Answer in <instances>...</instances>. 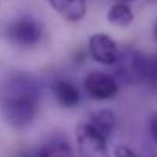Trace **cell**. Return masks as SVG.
Masks as SVG:
<instances>
[{"mask_svg": "<svg viewBox=\"0 0 157 157\" xmlns=\"http://www.w3.org/2000/svg\"><path fill=\"white\" fill-rule=\"evenodd\" d=\"M40 87L28 75H17L6 82L2 93V111L5 121L14 128L28 127L38 110Z\"/></svg>", "mask_w": 157, "mask_h": 157, "instance_id": "1", "label": "cell"}, {"mask_svg": "<svg viewBox=\"0 0 157 157\" xmlns=\"http://www.w3.org/2000/svg\"><path fill=\"white\" fill-rule=\"evenodd\" d=\"M145 63H147V55H144L134 48H124L122 51H119L117 59L113 66L116 75L124 82L136 84L144 81Z\"/></svg>", "mask_w": 157, "mask_h": 157, "instance_id": "2", "label": "cell"}, {"mask_svg": "<svg viewBox=\"0 0 157 157\" xmlns=\"http://www.w3.org/2000/svg\"><path fill=\"white\" fill-rule=\"evenodd\" d=\"M76 144L81 157H108L107 137L89 122L76 127Z\"/></svg>", "mask_w": 157, "mask_h": 157, "instance_id": "3", "label": "cell"}, {"mask_svg": "<svg viewBox=\"0 0 157 157\" xmlns=\"http://www.w3.org/2000/svg\"><path fill=\"white\" fill-rule=\"evenodd\" d=\"M8 35L15 44L23 46V48H31V46H35L41 40L43 28L37 20L31 17H23V18L15 20L9 26Z\"/></svg>", "mask_w": 157, "mask_h": 157, "instance_id": "4", "label": "cell"}, {"mask_svg": "<svg viewBox=\"0 0 157 157\" xmlns=\"http://www.w3.org/2000/svg\"><path fill=\"white\" fill-rule=\"evenodd\" d=\"M84 89L92 98L101 99V101L114 98L119 90L117 82L114 81L113 76L107 75L104 72H96V70L87 73L84 79Z\"/></svg>", "mask_w": 157, "mask_h": 157, "instance_id": "5", "label": "cell"}, {"mask_svg": "<svg viewBox=\"0 0 157 157\" xmlns=\"http://www.w3.org/2000/svg\"><path fill=\"white\" fill-rule=\"evenodd\" d=\"M89 51L96 63H101L104 66H113L119 55V49L116 43L104 34H93L90 37Z\"/></svg>", "mask_w": 157, "mask_h": 157, "instance_id": "6", "label": "cell"}, {"mask_svg": "<svg viewBox=\"0 0 157 157\" xmlns=\"http://www.w3.org/2000/svg\"><path fill=\"white\" fill-rule=\"evenodd\" d=\"M49 3L67 21H79L87 11L86 0H49Z\"/></svg>", "mask_w": 157, "mask_h": 157, "instance_id": "7", "label": "cell"}, {"mask_svg": "<svg viewBox=\"0 0 157 157\" xmlns=\"http://www.w3.org/2000/svg\"><path fill=\"white\" fill-rule=\"evenodd\" d=\"M53 95L56 98V101L66 108H72L76 107L79 102V92L76 89L75 84L66 81V79H59L52 86Z\"/></svg>", "mask_w": 157, "mask_h": 157, "instance_id": "8", "label": "cell"}, {"mask_svg": "<svg viewBox=\"0 0 157 157\" xmlns=\"http://www.w3.org/2000/svg\"><path fill=\"white\" fill-rule=\"evenodd\" d=\"M92 127H95L102 136H105L107 139L113 134V130H114V113L110 111V110H98V111H93L90 116H89V121H87Z\"/></svg>", "mask_w": 157, "mask_h": 157, "instance_id": "9", "label": "cell"}, {"mask_svg": "<svg viewBox=\"0 0 157 157\" xmlns=\"http://www.w3.org/2000/svg\"><path fill=\"white\" fill-rule=\"evenodd\" d=\"M37 157H75L72 147L64 139H52L44 144Z\"/></svg>", "mask_w": 157, "mask_h": 157, "instance_id": "10", "label": "cell"}, {"mask_svg": "<svg viewBox=\"0 0 157 157\" xmlns=\"http://www.w3.org/2000/svg\"><path fill=\"white\" fill-rule=\"evenodd\" d=\"M107 18L111 25L119 26V28H127L133 23V11L125 5V3H116L113 5L108 12H107Z\"/></svg>", "mask_w": 157, "mask_h": 157, "instance_id": "11", "label": "cell"}, {"mask_svg": "<svg viewBox=\"0 0 157 157\" xmlns=\"http://www.w3.org/2000/svg\"><path fill=\"white\" fill-rule=\"evenodd\" d=\"M144 81L150 86H157V55H147Z\"/></svg>", "mask_w": 157, "mask_h": 157, "instance_id": "12", "label": "cell"}, {"mask_svg": "<svg viewBox=\"0 0 157 157\" xmlns=\"http://www.w3.org/2000/svg\"><path fill=\"white\" fill-rule=\"evenodd\" d=\"M114 156L116 157H139L131 148L125 147V145H119L114 148Z\"/></svg>", "mask_w": 157, "mask_h": 157, "instance_id": "13", "label": "cell"}, {"mask_svg": "<svg viewBox=\"0 0 157 157\" xmlns=\"http://www.w3.org/2000/svg\"><path fill=\"white\" fill-rule=\"evenodd\" d=\"M150 133H151L153 139L157 142V113L153 114V117L150 119Z\"/></svg>", "mask_w": 157, "mask_h": 157, "instance_id": "14", "label": "cell"}, {"mask_svg": "<svg viewBox=\"0 0 157 157\" xmlns=\"http://www.w3.org/2000/svg\"><path fill=\"white\" fill-rule=\"evenodd\" d=\"M154 38L157 40V23L154 25Z\"/></svg>", "mask_w": 157, "mask_h": 157, "instance_id": "15", "label": "cell"}]
</instances>
